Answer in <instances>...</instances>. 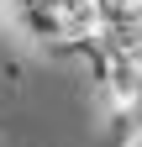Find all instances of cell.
I'll use <instances>...</instances> for the list:
<instances>
[{"label": "cell", "mask_w": 142, "mask_h": 147, "mask_svg": "<svg viewBox=\"0 0 142 147\" xmlns=\"http://www.w3.org/2000/svg\"><path fill=\"white\" fill-rule=\"evenodd\" d=\"M16 32L26 37L32 47H53V42H63V11L53 5V0H26V5H16Z\"/></svg>", "instance_id": "cell-1"}, {"label": "cell", "mask_w": 142, "mask_h": 147, "mask_svg": "<svg viewBox=\"0 0 142 147\" xmlns=\"http://www.w3.org/2000/svg\"><path fill=\"white\" fill-rule=\"evenodd\" d=\"M126 147H142V126H137V131H132V137H126Z\"/></svg>", "instance_id": "cell-2"}]
</instances>
